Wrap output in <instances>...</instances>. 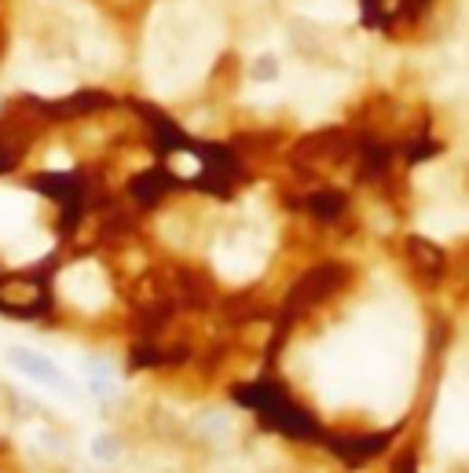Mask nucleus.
Returning <instances> with one entry per match:
<instances>
[{
  "label": "nucleus",
  "mask_w": 469,
  "mask_h": 473,
  "mask_svg": "<svg viewBox=\"0 0 469 473\" xmlns=\"http://www.w3.org/2000/svg\"><path fill=\"white\" fill-rule=\"evenodd\" d=\"M12 364H15L23 374H30L33 382H41V385H48V389H59V393H66V396H74L70 378H66L62 371H55L48 360H41V356H33V353H26V349H12Z\"/></svg>",
  "instance_id": "nucleus-1"
},
{
  "label": "nucleus",
  "mask_w": 469,
  "mask_h": 473,
  "mask_svg": "<svg viewBox=\"0 0 469 473\" xmlns=\"http://www.w3.org/2000/svg\"><path fill=\"white\" fill-rule=\"evenodd\" d=\"M66 294H70L78 305H89V308H96L99 301H103V294H107V287H103V279H99V272L96 268H78V272H70L66 276Z\"/></svg>",
  "instance_id": "nucleus-2"
},
{
  "label": "nucleus",
  "mask_w": 469,
  "mask_h": 473,
  "mask_svg": "<svg viewBox=\"0 0 469 473\" xmlns=\"http://www.w3.org/2000/svg\"><path fill=\"white\" fill-rule=\"evenodd\" d=\"M92 451H96V459H117V451H121V444H117L114 437H99V440L92 444Z\"/></svg>",
  "instance_id": "nucleus-3"
}]
</instances>
